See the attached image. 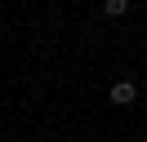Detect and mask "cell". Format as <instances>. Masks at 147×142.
I'll use <instances>...</instances> for the list:
<instances>
[{"instance_id": "obj_1", "label": "cell", "mask_w": 147, "mask_h": 142, "mask_svg": "<svg viewBox=\"0 0 147 142\" xmlns=\"http://www.w3.org/2000/svg\"><path fill=\"white\" fill-rule=\"evenodd\" d=\"M111 102H116V107H129V102H134V98H138V89L134 84H129V80H116V84H111Z\"/></svg>"}, {"instance_id": "obj_2", "label": "cell", "mask_w": 147, "mask_h": 142, "mask_svg": "<svg viewBox=\"0 0 147 142\" xmlns=\"http://www.w3.org/2000/svg\"><path fill=\"white\" fill-rule=\"evenodd\" d=\"M102 13L107 18H125L129 13V0H102Z\"/></svg>"}, {"instance_id": "obj_3", "label": "cell", "mask_w": 147, "mask_h": 142, "mask_svg": "<svg viewBox=\"0 0 147 142\" xmlns=\"http://www.w3.org/2000/svg\"><path fill=\"white\" fill-rule=\"evenodd\" d=\"M98 5H102V0H98Z\"/></svg>"}]
</instances>
